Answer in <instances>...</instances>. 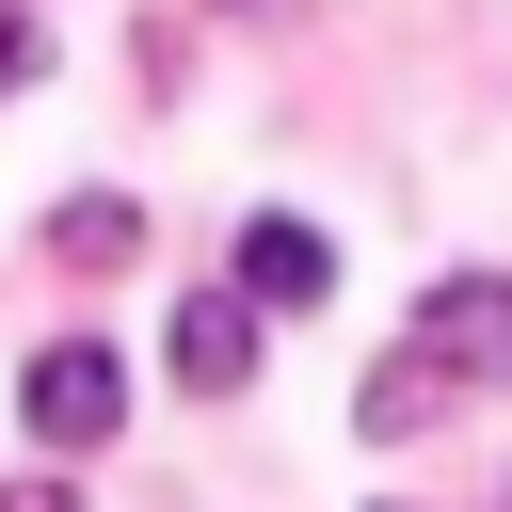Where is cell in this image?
Instances as JSON below:
<instances>
[{
    "mask_svg": "<svg viewBox=\"0 0 512 512\" xmlns=\"http://www.w3.org/2000/svg\"><path fill=\"white\" fill-rule=\"evenodd\" d=\"M464 384H512V272H448V288L400 320V352L352 384V432L400 448V432H432Z\"/></svg>",
    "mask_w": 512,
    "mask_h": 512,
    "instance_id": "obj_1",
    "label": "cell"
},
{
    "mask_svg": "<svg viewBox=\"0 0 512 512\" xmlns=\"http://www.w3.org/2000/svg\"><path fill=\"white\" fill-rule=\"evenodd\" d=\"M16 416H32V448H96V432H128V352L48 336V352H32V384H16Z\"/></svg>",
    "mask_w": 512,
    "mask_h": 512,
    "instance_id": "obj_2",
    "label": "cell"
},
{
    "mask_svg": "<svg viewBox=\"0 0 512 512\" xmlns=\"http://www.w3.org/2000/svg\"><path fill=\"white\" fill-rule=\"evenodd\" d=\"M240 288H256V304H320V288H336V240H320L304 208H240Z\"/></svg>",
    "mask_w": 512,
    "mask_h": 512,
    "instance_id": "obj_3",
    "label": "cell"
},
{
    "mask_svg": "<svg viewBox=\"0 0 512 512\" xmlns=\"http://www.w3.org/2000/svg\"><path fill=\"white\" fill-rule=\"evenodd\" d=\"M160 352H176V384H208V400H224V384H256V288H192Z\"/></svg>",
    "mask_w": 512,
    "mask_h": 512,
    "instance_id": "obj_4",
    "label": "cell"
},
{
    "mask_svg": "<svg viewBox=\"0 0 512 512\" xmlns=\"http://www.w3.org/2000/svg\"><path fill=\"white\" fill-rule=\"evenodd\" d=\"M48 256H64V272H128V256H144V208H128V192H64V208H48Z\"/></svg>",
    "mask_w": 512,
    "mask_h": 512,
    "instance_id": "obj_5",
    "label": "cell"
},
{
    "mask_svg": "<svg viewBox=\"0 0 512 512\" xmlns=\"http://www.w3.org/2000/svg\"><path fill=\"white\" fill-rule=\"evenodd\" d=\"M32 64H48V32H32V16H16V0H0V96H16V80H32Z\"/></svg>",
    "mask_w": 512,
    "mask_h": 512,
    "instance_id": "obj_6",
    "label": "cell"
},
{
    "mask_svg": "<svg viewBox=\"0 0 512 512\" xmlns=\"http://www.w3.org/2000/svg\"><path fill=\"white\" fill-rule=\"evenodd\" d=\"M0 512H80V496H64V480H16V496H0Z\"/></svg>",
    "mask_w": 512,
    "mask_h": 512,
    "instance_id": "obj_7",
    "label": "cell"
}]
</instances>
